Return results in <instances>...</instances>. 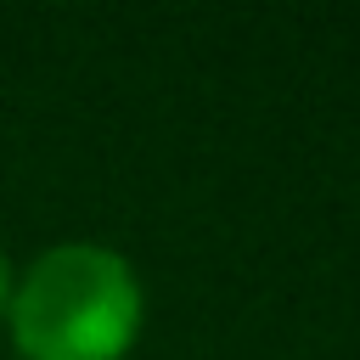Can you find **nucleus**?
<instances>
[{"mask_svg":"<svg viewBox=\"0 0 360 360\" xmlns=\"http://www.w3.org/2000/svg\"><path fill=\"white\" fill-rule=\"evenodd\" d=\"M141 276L118 248L56 242L11 281L6 321L22 360H124L141 338Z\"/></svg>","mask_w":360,"mask_h":360,"instance_id":"1","label":"nucleus"},{"mask_svg":"<svg viewBox=\"0 0 360 360\" xmlns=\"http://www.w3.org/2000/svg\"><path fill=\"white\" fill-rule=\"evenodd\" d=\"M6 298H11V259H6V248H0V315H6Z\"/></svg>","mask_w":360,"mask_h":360,"instance_id":"2","label":"nucleus"}]
</instances>
